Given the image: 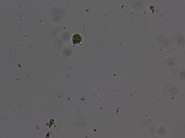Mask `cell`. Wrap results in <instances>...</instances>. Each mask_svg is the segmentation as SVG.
<instances>
[{"instance_id":"6da1fadb","label":"cell","mask_w":185,"mask_h":138,"mask_svg":"<svg viewBox=\"0 0 185 138\" xmlns=\"http://www.w3.org/2000/svg\"><path fill=\"white\" fill-rule=\"evenodd\" d=\"M81 41H82V39H81V36L77 34V35H74L73 36V42L74 44H79V43H80Z\"/></svg>"}]
</instances>
